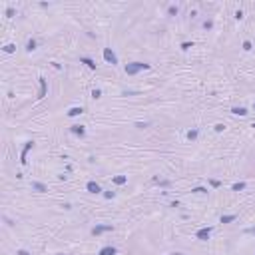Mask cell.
Listing matches in <instances>:
<instances>
[{
	"label": "cell",
	"mask_w": 255,
	"mask_h": 255,
	"mask_svg": "<svg viewBox=\"0 0 255 255\" xmlns=\"http://www.w3.org/2000/svg\"><path fill=\"white\" fill-rule=\"evenodd\" d=\"M126 74L128 76H134L138 74V72H141V70H149V64H144V62H132V64H126Z\"/></svg>",
	"instance_id": "6da1fadb"
},
{
	"label": "cell",
	"mask_w": 255,
	"mask_h": 255,
	"mask_svg": "<svg viewBox=\"0 0 255 255\" xmlns=\"http://www.w3.org/2000/svg\"><path fill=\"white\" fill-rule=\"evenodd\" d=\"M104 60H106L108 64H112V66H116V64H118V56L114 54V50H112V48H104Z\"/></svg>",
	"instance_id": "7a4b0ae2"
},
{
	"label": "cell",
	"mask_w": 255,
	"mask_h": 255,
	"mask_svg": "<svg viewBox=\"0 0 255 255\" xmlns=\"http://www.w3.org/2000/svg\"><path fill=\"white\" fill-rule=\"evenodd\" d=\"M209 235H211V227H202L197 233H195V237H197L199 241H207Z\"/></svg>",
	"instance_id": "3957f363"
},
{
	"label": "cell",
	"mask_w": 255,
	"mask_h": 255,
	"mask_svg": "<svg viewBox=\"0 0 255 255\" xmlns=\"http://www.w3.org/2000/svg\"><path fill=\"white\" fill-rule=\"evenodd\" d=\"M34 148V141H26V146H24V149H22V154H20V163L24 166L26 163V155H28V152Z\"/></svg>",
	"instance_id": "277c9868"
},
{
	"label": "cell",
	"mask_w": 255,
	"mask_h": 255,
	"mask_svg": "<svg viewBox=\"0 0 255 255\" xmlns=\"http://www.w3.org/2000/svg\"><path fill=\"white\" fill-rule=\"evenodd\" d=\"M70 132L74 136H80V138H84V134H86V130H84V126H80V124H74V126L70 128Z\"/></svg>",
	"instance_id": "5b68a950"
},
{
	"label": "cell",
	"mask_w": 255,
	"mask_h": 255,
	"mask_svg": "<svg viewBox=\"0 0 255 255\" xmlns=\"http://www.w3.org/2000/svg\"><path fill=\"white\" fill-rule=\"evenodd\" d=\"M112 225H96L94 229H92V235H100V233H104V231H112Z\"/></svg>",
	"instance_id": "8992f818"
},
{
	"label": "cell",
	"mask_w": 255,
	"mask_h": 255,
	"mask_svg": "<svg viewBox=\"0 0 255 255\" xmlns=\"http://www.w3.org/2000/svg\"><path fill=\"white\" fill-rule=\"evenodd\" d=\"M86 189L90 191V193H100V191H102V188L96 183V181H88V183H86Z\"/></svg>",
	"instance_id": "52a82bcc"
},
{
	"label": "cell",
	"mask_w": 255,
	"mask_h": 255,
	"mask_svg": "<svg viewBox=\"0 0 255 255\" xmlns=\"http://www.w3.org/2000/svg\"><path fill=\"white\" fill-rule=\"evenodd\" d=\"M118 253V249L116 247H112V245H106V247H102L100 249V253L98 255H116Z\"/></svg>",
	"instance_id": "ba28073f"
},
{
	"label": "cell",
	"mask_w": 255,
	"mask_h": 255,
	"mask_svg": "<svg viewBox=\"0 0 255 255\" xmlns=\"http://www.w3.org/2000/svg\"><path fill=\"white\" fill-rule=\"evenodd\" d=\"M80 114H84V108H82V106H80V108L76 106V108H70V110H68V116H70V118H74V116H80Z\"/></svg>",
	"instance_id": "9c48e42d"
},
{
	"label": "cell",
	"mask_w": 255,
	"mask_h": 255,
	"mask_svg": "<svg viewBox=\"0 0 255 255\" xmlns=\"http://www.w3.org/2000/svg\"><path fill=\"white\" fill-rule=\"evenodd\" d=\"M32 189H36V191H40V193H44V191H48V188L44 185V183H40V181H32Z\"/></svg>",
	"instance_id": "30bf717a"
},
{
	"label": "cell",
	"mask_w": 255,
	"mask_h": 255,
	"mask_svg": "<svg viewBox=\"0 0 255 255\" xmlns=\"http://www.w3.org/2000/svg\"><path fill=\"white\" fill-rule=\"evenodd\" d=\"M80 62H82V64H86L90 70H96V62L92 60V58H80Z\"/></svg>",
	"instance_id": "8fae6325"
},
{
	"label": "cell",
	"mask_w": 255,
	"mask_h": 255,
	"mask_svg": "<svg viewBox=\"0 0 255 255\" xmlns=\"http://www.w3.org/2000/svg\"><path fill=\"white\" fill-rule=\"evenodd\" d=\"M112 181H114L116 185H124V183L128 181V175H116V177H114Z\"/></svg>",
	"instance_id": "7c38bea8"
},
{
	"label": "cell",
	"mask_w": 255,
	"mask_h": 255,
	"mask_svg": "<svg viewBox=\"0 0 255 255\" xmlns=\"http://www.w3.org/2000/svg\"><path fill=\"white\" fill-rule=\"evenodd\" d=\"M44 96H46V80L40 78V94H38V98H44Z\"/></svg>",
	"instance_id": "4fadbf2b"
},
{
	"label": "cell",
	"mask_w": 255,
	"mask_h": 255,
	"mask_svg": "<svg viewBox=\"0 0 255 255\" xmlns=\"http://www.w3.org/2000/svg\"><path fill=\"white\" fill-rule=\"evenodd\" d=\"M231 112H233L235 116H247V110H245V108H231Z\"/></svg>",
	"instance_id": "5bb4252c"
},
{
	"label": "cell",
	"mask_w": 255,
	"mask_h": 255,
	"mask_svg": "<svg viewBox=\"0 0 255 255\" xmlns=\"http://www.w3.org/2000/svg\"><path fill=\"white\" fill-rule=\"evenodd\" d=\"M237 219V215H221V223H231Z\"/></svg>",
	"instance_id": "9a60e30c"
},
{
	"label": "cell",
	"mask_w": 255,
	"mask_h": 255,
	"mask_svg": "<svg viewBox=\"0 0 255 255\" xmlns=\"http://www.w3.org/2000/svg\"><path fill=\"white\" fill-rule=\"evenodd\" d=\"M231 189H233V191H241V189H245V183H243V181H239V183H233V185H231Z\"/></svg>",
	"instance_id": "2e32d148"
},
{
	"label": "cell",
	"mask_w": 255,
	"mask_h": 255,
	"mask_svg": "<svg viewBox=\"0 0 255 255\" xmlns=\"http://www.w3.org/2000/svg\"><path fill=\"white\" fill-rule=\"evenodd\" d=\"M26 50H28V52L36 50V40H28V44H26Z\"/></svg>",
	"instance_id": "e0dca14e"
},
{
	"label": "cell",
	"mask_w": 255,
	"mask_h": 255,
	"mask_svg": "<svg viewBox=\"0 0 255 255\" xmlns=\"http://www.w3.org/2000/svg\"><path fill=\"white\" fill-rule=\"evenodd\" d=\"M197 134H199L197 130H189V132H188V140H195V138H197Z\"/></svg>",
	"instance_id": "ac0fdd59"
},
{
	"label": "cell",
	"mask_w": 255,
	"mask_h": 255,
	"mask_svg": "<svg viewBox=\"0 0 255 255\" xmlns=\"http://www.w3.org/2000/svg\"><path fill=\"white\" fill-rule=\"evenodd\" d=\"M14 50H16V46H14V44H6V46H4V52H6V54H12Z\"/></svg>",
	"instance_id": "d6986e66"
},
{
	"label": "cell",
	"mask_w": 255,
	"mask_h": 255,
	"mask_svg": "<svg viewBox=\"0 0 255 255\" xmlns=\"http://www.w3.org/2000/svg\"><path fill=\"white\" fill-rule=\"evenodd\" d=\"M191 191H193V193H207V189L205 188H193Z\"/></svg>",
	"instance_id": "ffe728a7"
},
{
	"label": "cell",
	"mask_w": 255,
	"mask_h": 255,
	"mask_svg": "<svg viewBox=\"0 0 255 255\" xmlns=\"http://www.w3.org/2000/svg\"><path fill=\"white\" fill-rule=\"evenodd\" d=\"M243 50H245V52H249V50H251V42H249V40L243 42Z\"/></svg>",
	"instance_id": "44dd1931"
},
{
	"label": "cell",
	"mask_w": 255,
	"mask_h": 255,
	"mask_svg": "<svg viewBox=\"0 0 255 255\" xmlns=\"http://www.w3.org/2000/svg\"><path fill=\"white\" fill-rule=\"evenodd\" d=\"M209 183H211L213 188H219V185H221V181H217V180H211V181H209Z\"/></svg>",
	"instance_id": "7402d4cb"
},
{
	"label": "cell",
	"mask_w": 255,
	"mask_h": 255,
	"mask_svg": "<svg viewBox=\"0 0 255 255\" xmlns=\"http://www.w3.org/2000/svg\"><path fill=\"white\" fill-rule=\"evenodd\" d=\"M189 48H191L189 42H183V44H181V50H189Z\"/></svg>",
	"instance_id": "603a6c76"
},
{
	"label": "cell",
	"mask_w": 255,
	"mask_h": 255,
	"mask_svg": "<svg viewBox=\"0 0 255 255\" xmlns=\"http://www.w3.org/2000/svg\"><path fill=\"white\" fill-rule=\"evenodd\" d=\"M100 96H102L100 90H94V92H92V98H100Z\"/></svg>",
	"instance_id": "cb8c5ba5"
},
{
	"label": "cell",
	"mask_w": 255,
	"mask_h": 255,
	"mask_svg": "<svg viewBox=\"0 0 255 255\" xmlns=\"http://www.w3.org/2000/svg\"><path fill=\"white\" fill-rule=\"evenodd\" d=\"M169 14H171V16L177 14V6H169Z\"/></svg>",
	"instance_id": "d4e9b609"
},
{
	"label": "cell",
	"mask_w": 255,
	"mask_h": 255,
	"mask_svg": "<svg viewBox=\"0 0 255 255\" xmlns=\"http://www.w3.org/2000/svg\"><path fill=\"white\" fill-rule=\"evenodd\" d=\"M223 128H225L223 124H217V126H215V132H223Z\"/></svg>",
	"instance_id": "484cf974"
},
{
	"label": "cell",
	"mask_w": 255,
	"mask_h": 255,
	"mask_svg": "<svg viewBox=\"0 0 255 255\" xmlns=\"http://www.w3.org/2000/svg\"><path fill=\"white\" fill-rule=\"evenodd\" d=\"M104 195H106L108 199H112V197H114V195H116V193H114V191H106V193H104Z\"/></svg>",
	"instance_id": "4316f807"
},
{
	"label": "cell",
	"mask_w": 255,
	"mask_h": 255,
	"mask_svg": "<svg viewBox=\"0 0 255 255\" xmlns=\"http://www.w3.org/2000/svg\"><path fill=\"white\" fill-rule=\"evenodd\" d=\"M6 16H14V8H8V10H6Z\"/></svg>",
	"instance_id": "83f0119b"
},
{
	"label": "cell",
	"mask_w": 255,
	"mask_h": 255,
	"mask_svg": "<svg viewBox=\"0 0 255 255\" xmlns=\"http://www.w3.org/2000/svg\"><path fill=\"white\" fill-rule=\"evenodd\" d=\"M16 255H30V253H28L26 249H20V251H18V253H16Z\"/></svg>",
	"instance_id": "f1b7e54d"
},
{
	"label": "cell",
	"mask_w": 255,
	"mask_h": 255,
	"mask_svg": "<svg viewBox=\"0 0 255 255\" xmlns=\"http://www.w3.org/2000/svg\"><path fill=\"white\" fill-rule=\"evenodd\" d=\"M174 255H183V253H174Z\"/></svg>",
	"instance_id": "f546056e"
},
{
	"label": "cell",
	"mask_w": 255,
	"mask_h": 255,
	"mask_svg": "<svg viewBox=\"0 0 255 255\" xmlns=\"http://www.w3.org/2000/svg\"><path fill=\"white\" fill-rule=\"evenodd\" d=\"M253 110H255V104H253Z\"/></svg>",
	"instance_id": "4dcf8cb0"
},
{
	"label": "cell",
	"mask_w": 255,
	"mask_h": 255,
	"mask_svg": "<svg viewBox=\"0 0 255 255\" xmlns=\"http://www.w3.org/2000/svg\"><path fill=\"white\" fill-rule=\"evenodd\" d=\"M253 128H255V124H253Z\"/></svg>",
	"instance_id": "1f68e13d"
}]
</instances>
